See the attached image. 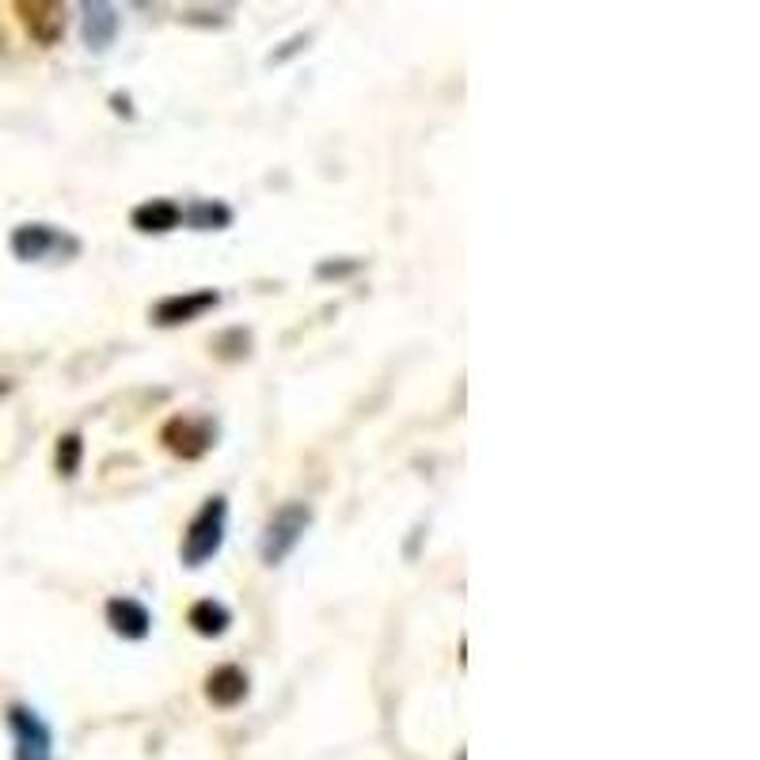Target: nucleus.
Wrapping results in <instances>:
<instances>
[{"mask_svg": "<svg viewBox=\"0 0 760 760\" xmlns=\"http://www.w3.org/2000/svg\"><path fill=\"white\" fill-rule=\"evenodd\" d=\"M213 437H218L213 422L195 419V414H175V419L164 422V430H160L164 449L175 453L179 460H198V456H206L213 449Z\"/></svg>", "mask_w": 760, "mask_h": 760, "instance_id": "obj_4", "label": "nucleus"}, {"mask_svg": "<svg viewBox=\"0 0 760 760\" xmlns=\"http://www.w3.org/2000/svg\"><path fill=\"white\" fill-rule=\"evenodd\" d=\"M8 723H12V734H15V760H54L50 726H46L35 711L15 703V708L8 711Z\"/></svg>", "mask_w": 760, "mask_h": 760, "instance_id": "obj_5", "label": "nucleus"}, {"mask_svg": "<svg viewBox=\"0 0 760 760\" xmlns=\"http://www.w3.org/2000/svg\"><path fill=\"white\" fill-rule=\"evenodd\" d=\"M183 221H187V225H195L198 232L229 229L232 225V210L225 202H195L190 210H183Z\"/></svg>", "mask_w": 760, "mask_h": 760, "instance_id": "obj_13", "label": "nucleus"}, {"mask_svg": "<svg viewBox=\"0 0 760 760\" xmlns=\"http://www.w3.org/2000/svg\"><path fill=\"white\" fill-rule=\"evenodd\" d=\"M80 460H84V437H80V434H61L58 437V453H54L58 476L73 479L80 471Z\"/></svg>", "mask_w": 760, "mask_h": 760, "instance_id": "obj_14", "label": "nucleus"}, {"mask_svg": "<svg viewBox=\"0 0 760 760\" xmlns=\"http://www.w3.org/2000/svg\"><path fill=\"white\" fill-rule=\"evenodd\" d=\"M354 270H358V262H319L316 274L319 278H347V274H354Z\"/></svg>", "mask_w": 760, "mask_h": 760, "instance_id": "obj_15", "label": "nucleus"}, {"mask_svg": "<svg viewBox=\"0 0 760 760\" xmlns=\"http://www.w3.org/2000/svg\"><path fill=\"white\" fill-rule=\"evenodd\" d=\"M308 522H312V510L304 506V502H285L282 510H274V514H270V522H267V529H262V540H259L262 563H267V566L282 563V559L301 543Z\"/></svg>", "mask_w": 760, "mask_h": 760, "instance_id": "obj_2", "label": "nucleus"}, {"mask_svg": "<svg viewBox=\"0 0 760 760\" xmlns=\"http://www.w3.org/2000/svg\"><path fill=\"white\" fill-rule=\"evenodd\" d=\"M15 15L27 27V35L38 46H54L66 35V4H54V0H20Z\"/></svg>", "mask_w": 760, "mask_h": 760, "instance_id": "obj_6", "label": "nucleus"}, {"mask_svg": "<svg viewBox=\"0 0 760 760\" xmlns=\"http://www.w3.org/2000/svg\"><path fill=\"white\" fill-rule=\"evenodd\" d=\"M187 623L190 628L198 631L202 639H221L229 631V623H232V612L221 601H213V597H206V601H198V605H190V612H187Z\"/></svg>", "mask_w": 760, "mask_h": 760, "instance_id": "obj_12", "label": "nucleus"}, {"mask_svg": "<svg viewBox=\"0 0 760 760\" xmlns=\"http://www.w3.org/2000/svg\"><path fill=\"white\" fill-rule=\"evenodd\" d=\"M107 623L115 635L122 639H145L152 631V612L141 601H133V597H110L107 601Z\"/></svg>", "mask_w": 760, "mask_h": 760, "instance_id": "obj_8", "label": "nucleus"}, {"mask_svg": "<svg viewBox=\"0 0 760 760\" xmlns=\"http://www.w3.org/2000/svg\"><path fill=\"white\" fill-rule=\"evenodd\" d=\"M12 252H15V259H23V262L73 259L80 252V239L54 225H20L12 232Z\"/></svg>", "mask_w": 760, "mask_h": 760, "instance_id": "obj_3", "label": "nucleus"}, {"mask_svg": "<svg viewBox=\"0 0 760 760\" xmlns=\"http://www.w3.org/2000/svg\"><path fill=\"white\" fill-rule=\"evenodd\" d=\"M130 221H133V229H138V232H156V236H160V232L179 229L183 210L172 202V198H149V202H141L138 210L130 213Z\"/></svg>", "mask_w": 760, "mask_h": 760, "instance_id": "obj_10", "label": "nucleus"}, {"mask_svg": "<svg viewBox=\"0 0 760 760\" xmlns=\"http://www.w3.org/2000/svg\"><path fill=\"white\" fill-rule=\"evenodd\" d=\"M221 304L218 290H190V293H175V297H164L152 308V324L156 327H179L190 324V319H202L206 312H213Z\"/></svg>", "mask_w": 760, "mask_h": 760, "instance_id": "obj_7", "label": "nucleus"}, {"mask_svg": "<svg viewBox=\"0 0 760 760\" xmlns=\"http://www.w3.org/2000/svg\"><path fill=\"white\" fill-rule=\"evenodd\" d=\"M225 522H229V502L225 494H213L202 502L195 517H190L187 533H183V563L187 566H206L225 543Z\"/></svg>", "mask_w": 760, "mask_h": 760, "instance_id": "obj_1", "label": "nucleus"}, {"mask_svg": "<svg viewBox=\"0 0 760 760\" xmlns=\"http://www.w3.org/2000/svg\"><path fill=\"white\" fill-rule=\"evenodd\" d=\"M118 35V12L110 4H87L84 8V43L92 50H107Z\"/></svg>", "mask_w": 760, "mask_h": 760, "instance_id": "obj_11", "label": "nucleus"}, {"mask_svg": "<svg viewBox=\"0 0 760 760\" xmlns=\"http://www.w3.org/2000/svg\"><path fill=\"white\" fill-rule=\"evenodd\" d=\"M206 700L213 708H236L247 700V674L239 666H218L206 677Z\"/></svg>", "mask_w": 760, "mask_h": 760, "instance_id": "obj_9", "label": "nucleus"}]
</instances>
